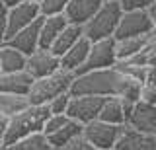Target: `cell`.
<instances>
[{
	"label": "cell",
	"mask_w": 156,
	"mask_h": 150,
	"mask_svg": "<svg viewBox=\"0 0 156 150\" xmlns=\"http://www.w3.org/2000/svg\"><path fill=\"white\" fill-rule=\"evenodd\" d=\"M131 78L123 76L115 66L109 68H100V70H90L76 74L70 86L72 96H121L127 88Z\"/></svg>",
	"instance_id": "cell-1"
},
{
	"label": "cell",
	"mask_w": 156,
	"mask_h": 150,
	"mask_svg": "<svg viewBox=\"0 0 156 150\" xmlns=\"http://www.w3.org/2000/svg\"><path fill=\"white\" fill-rule=\"evenodd\" d=\"M49 115L51 113H49L47 105H27L20 113L12 115L6 123L4 133H2L4 146H10V144L18 142L23 137H29L33 133H41Z\"/></svg>",
	"instance_id": "cell-2"
},
{
	"label": "cell",
	"mask_w": 156,
	"mask_h": 150,
	"mask_svg": "<svg viewBox=\"0 0 156 150\" xmlns=\"http://www.w3.org/2000/svg\"><path fill=\"white\" fill-rule=\"evenodd\" d=\"M72 80H74V72L65 70V68H57L53 74L33 80L31 88H29L27 96H26L27 103L29 105H47L53 98L70 92Z\"/></svg>",
	"instance_id": "cell-3"
},
{
	"label": "cell",
	"mask_w": 156,
	"mask_h": 150,
	"mask_svg": "<svg viewBox=\"0 0 156 150\" xmlns=\"http://www.w3.org/2000/svg\"><path fill=\"white\" fill-rule=\"evenodd\" d=\"M121 4L119 2H104L94 16L82 26V33L90 41H100L105 37H113L117 23L121 20Z\"/></svg>",
	"instance_id": "cell-4"
},
{
	"label": "cell",
	"mask_w": 156,
	"mask_h": 150,
	"mask_svg": "<svg viewBox=\"0 0 156 150\" xmlns=\"http://www.w3.org/2000/svg\"><path fill=\"white\" fill-rule=\"evenodd\" d=\"M123 127L125 125H111L105 121L94 119L82 127V134L90 140V144L96 150H111L115 146L119 134L123 133Z\"/></svg>",
	"instance_id": "cell-5"
},
{
	"label": "cell",
	"mask_w": 156,
	"mask_h": 150,
	"mask_svg": "<svg viewBox=\"0 0 156 150\" xmlns=\"http://www.w3.org/2000/svg\"><path fill=\"white\" fill-rule=\"evenodd\" d=\"M117 62V55H115V39L113 37H105L100 41H92L90 45V53H88L86 62L80 66L76 74L82 72H90V70H100V68H109Z\"/></svg>",
	"instance_id": "cell-6"
},
{
	"label": "cell",
	"mask_w": 156,
	"mask_h": 150,
	"mask_svg": "<svg viewBox=\"0 0 156 150\" xmlns=\"http://www.w3.org/2000/svg\"><path fill=\"white\" fill-rule=\"evenodd\" d=\"M152 27H154V23L146 10H129V12L121 14V20L113 33V39L121 41V39H127V37L148 35L152 31Z\"/></svg>",
	"instance_id": "cell-7"
},
{
	"label": "cell",
	"mask_w": 156,
	"mask_h": 150,
	"mask_svg": "<svg viewBox=\"0 0 156 150\" xmlns=\"http://www.w3.org/2000/svg\"><path fill=\"white\" fill-rule=\"evenodd\" d=\"M105 98L101 96H72L66 107V117L72 121H78L80 125H86L90 121L98 119V113L101 109Z\"/></svg>",
	"instance_id": "cell-8"
},
{
	"label": "cell",
	"mask_w": 156,
	"mask_h": 150,
	"mask_svg": "<svg viewBox=\"0 0 156 150\" xmlns=\"http://www.w3.org/2000/svg\"><path fill=\"white\" fill-rule=\"evenodd\" d=\"M39 14V4L31 0H23L22 4H16L14 8H8V27H6V41L14 35L16 31L23 30L31 22H35Z\"/></svg>",
	"instance_id": "cell-9"
},
{
	"label": "cell",
	"mask_w": 156,
	"mask_h": 150,
	"mask_svg": "<svg viewBox=\"0 0 156 150\" xmlns=\"http://www.w3.org/2000/svg\"><path fill=\"white\" fill-rule=\"evenodd\" d=\"M57 68H61V61L49 49H35L31 55L26 57V70L33 80L53 74Z\"/></svg>",
	"instance_id": "cell-10"
},
{
	"label": "cell",
	"mask_w": 156,
	"mask_h": 150,
	"mask_svg": "<svg viewBox=\"0 0 156 150\" xmlns=\"http://www.w3.org/2000/svg\"><path fill=\"white\" fill-rule=\"evenodd\" d=\"M113 150H156V134L140 133V131L125 125Z\"/></svg>",
	"instance_id": "cell-11"
},
{
	"label": "cell",
	"mask_w": 156,
	"mask_h": 150,
	"mask_svg": "<svg viewBox=\"0 0 156 150\" xmlns=\"http://www.w3.org/2000/svg\"><path fill=\"white\" fill-rule=\"evenodd\" d=\"M125 125L133 127L140 133L156 134V105H148L143 101H135Z\"/></svg>",
	"instance_id": "cell-12"
},
{
	"label": "cell",
	"mask_w": 156,
	"mask_h": 150,
	"mask_svg": "<svg viewBox=\"0 0 156 150\" xmlns=\"http://www.w3.org/2000/svg\"><path fill=\"white\" fill-rule=\"evenodd\" d=\"M41 22H43V16H39L35 22H31L23 30L16 31L6 43L14 49H18L20 53H23L26 57L31 55L35 49H39V27H41Z\"/></svg>",
	"instance_id": "cell-13"
},
{
	"label": "cell",
	"mask_w": 156,
	"mask_h": 150,
	"mask_svg": "<svg viewBox=\"0 0 156 150\" xmlns=\"http://www.w3.org/2000/svg\"><path fill=\"white\" fill-rule=\"evenodd\" d=\"M101 4H104V0H68L65 8V18L68 20V23L84 26L100 10Z\"/></svg>",
	"instance_id": "cell-14"
},
{
	"label": "cell",
	"mask_w": 156,
	"mask_h": 150,
	"mask_svg": "<svg viewBox=\"0 0 156 150\" xmlns=\"http://www.w3.org/2000/svg\"><path fill=\"white\" fill-rule=\"evenodd\" d=\"M33 78L26 70L20 72H0V94L27 96Z\"/></svg>",
	"instance_id": "cell-15"
},
{
	"label": "cell",
	"mask_w": 156,
	"mask_h": 150,
	"mask_svg": "<svg viewBox=\"0 0 156 150\" xmlns=\"http://www.w3.org/2000/svg\"><path fill=\"white\" fill-rule=\"evenodd\" d=\"M90 45H92V41L88 39V37L82 35L80 39H78L74 45H72L70 49H68L65 55L61 57V59H58V61H61V68L70 70V72H76L86 62L88 53H90Z\"/></svg>",
	"instance_id": "cell-16"
},
{
	"label": "cell",
	"mask_w": 156,
	"mask_h": 150,
	"mask_svg": "<svg viewBox=\"0 0 156 150\" xmlns=\"http://www.w3.org/2000/svg\"><path fill=\"white\" fill-rule=\"evenodd\" d=\"M68 20L65 14H57V16H43L41 27H39V49H49L57 35L66 27Z\"/></svg>",
	"instance_id": "cell-17"
},
{
	"label": "cell",
	"mask_w": 156,
	"mask_h": 150,
	"mask_svg": "<svg viewBox=\"0 0 156 150\" xmlns=\"http://www.w3.org/2000/svg\"><path fill=\"white\" fill-rule=\"evenodd\" d=\"M82 35H84V33H82V26L66 23V27L57 35V39L53 41V45L49 47V51H51L55 57H58V59H61V57L65 55V53L70 49V47L74 45V43L80 39Z\"/></svg>",
	"instance_id": "cell-18"
},
{
	"label": "cell",
	"mask_w": 156,
	"mask_h": 150,
	"mask_svg": "<svg viewBox=\"0 0 156 150\" xmlns=\"http://www.w3.org/2000/svg\"><path fill=\"white\" fill-rule=\"evenodd\" d=\"M98 119L111 123V125H125V111H123L119 96H109V98L104 99L101 109L98 113Z\"/></svg>",
	"instance_id": "cell-19"
},
{
	"label": "cell",
	"mask_w": 156,
	"mask_h": 150,
	"mask_svg": "<svg viewBox=\"0 0 156 150\" xmlns=\"http://www.w3.org/2000/svg\"><path fill=\"white\" fill-rule=\"evenodd\" d=\"M26 68V55L8 43L0 45V70L2 72H20Z\"/></svg>",
	"instance_id": "cell-20"
},
{
	"label": "cell",
	"mask_w": 156,
	"mask_h": 150,
	"mask_svg": "<svg viewBox=\"0 0 156 150\" xmlns=\"http://www.w3.org/2000/svg\"><path fill=\"white\" fill-rule=\"evenodd\" d=\"M82 127L84 125H80L78 121H72V119H68L65 125H62L58 131H55V133H51L49 134V142H51V146L58 150V148H62L66 142H70L74 137H78V134H82Z\"/></svg>",
	"instance_id": "cell-21"
},
{
	"label": "cell",
	"mask_w": 156,
	"mask_h": 150,
	"mask_svg": "<svg viewBox=\"0 0 156 150\" xmlns=\"http://www.w3.org/2000/svg\"><path fill=\"white\" fill-rule=\"evenodd\" d=\"M148 35H139V37H127V39L115 41V55L117 61H127L131 57H135L136 53H140L144 49Z\"/></svg>",
	"instance_id": "cell-22"
},
{
	"label": "cell",
	"mask_w": 156,
	"mask_h": 150,
	"mask_svg": "<svg viewBox=\"0 0 156 150\" xmlns=\"http://www.w3.org/2000/svg\"><path fill=\"white\" fill-rule=\"evenodd\" d=\"M27 98L26 96H16V94H0V115L4 117H12L20 113L22 109L27 107Z\"/></svg>",
	"instance_id": "cell-23"
},
{
	"label": "cell",
	"mask_w": 156,
	"mask_h": 150,
	"mask_svg": "<svg viewBox=\"0 0 156 150\" xmlns=\"http://www.w3.org/2000/svg\"><path fill=\"white\" fill-rule=\"evenodd\" d=\"M14 150H55L49 142V138L43 133H33L29 137H23L22 140L10 144Z\"/></svg>",
	"instance_id": "cell-24"
},
{
	"label": "cell",
	"mask_w": 156,
	"mask_h": 150,
	"mask_svg": "<svg viewBox=\"0 0 156 150\" xmlns=\"http://www.w3.org/2000/svg\"><path fill=\"white\" fill-rule=\"evenodd\" d=\"M113 66L123 76H127V78H131V80H136V82H140V84L146 80V70H148V66H139V65H133V62H129V61H117Z\"/></svg>",
	"instance_id": "cell-25"
},
{
	"label": "cell",
	"mask_w": 156,
	"mask_h": 150,
	"mask_svg": "<svg viewBox=\"0 0 156 150\" xmlns=\"http://www.w3.org/2000/svg\"><path fill=\"white\" fill-rule=\"evenodd\" d=\"M68 0H41L39 2V14L41 16H57V14H65Z\"/></svg>",
	"instance_id": "cell-26"
},
{
	"label": "cell",
	"mask_w": 156,
	"mask_h": 150,
	"mask_svg": "<svg viewBox=\"0 0 156 150\" xmlns=\"http://www.w3.org/2000/svg\"><path fill=\"white\" fill-rule=\"evenodd\" d=\"M68 101H70V92H66V94H61V96H57V98H53V99L47 103L49 113H53V115H62V113H65V115H66Z\"/></svg>",
	"instance_id": "cell-27"
},
{
	"label": "cell",
	"mask_w": 156,
	"mask_h": 150,
	"mask_svg": "<svg viewBox=\"0 0 156 150\" xmlns=\"http://www.w3.org/2000/svg\"><path fill=\"white\" fill-rule=\"evenodd\" d=\"M66 121H68V117H66L65 113H62V115H53V113H51V115L47 117L45 125H43V131H41V133L45 134V137H49L51 133H55V131L61 129L62 125L66 123Z\"/></svg>",
	"instance_id": "cell-28"
},
{
	"label": "cell",
	"mask_w": 156,
	"mask_h": 150,
	"mask_svg": "<svg viewBox=\"0 0 156 150\" xmlns=\"http://www.w3.org/2000/svg\"><path fill=\"white\" fill-rule=\"evenodd\" d=\"M139 101L148 105H156V88L148 82H143L139 88Z\"/></svg>",
	"instance_id": "cell-29"
},
{
	"label": "cell",
	"mask_w": 156,
	"mask_h": 150,
	"mask_svg": "<svg viewBox=\"0 0 156 150\" xmlns=\"http://www.w3.org/2000/svg\"><path fill=\"white\" fill-rule=\"evenodd\" d=\"M58 150H96V148L90 144V140L84 134H78V137H74L70 142H66L65 146L58 148Z\"/></svg>",
	"instance_id": "cell-30"
},
{
	"label": "cell",
	"mask_w": 156,
	"mask_h": 150,
	"mask_svg": "<svg viewBox=\"0 0 156 150\" xmlns=\"http://www.w3.org/2000/svg\"><path fill=\"white\" fill-rule=\"evenodd\" d=\"M152 2H154V0H119L121 10H123V12H129V10H148Z\"/></svg>",
	"instance_id": "cell-31"
},
{
	"label": "cell",
	"mask_w": 156,
	"mask_h": 150,
	"mask_svg": "<svg viewBox=\"0 0 156 150\" xmlns=\"http://www.w3.org/2000/svg\"><path fill=\"white\" fill-rule=\"evenodd\" d=\"M6 27H8V8L0 4V45L6 43Z\"/></svg>",
	"instance_id": "cell-32"
},
{
	"label": "cell",
	"mask_w": 156,
	"mask_h": 150,
	"mask_svg": "<svg viewBox=\"0 0 156 150\" xmlns=\"http://www.w3.org/2000/svg\"><path fill=\"white\" fill-rule=\"evenodd\" d=\"M144 82H148V84H152L154 88H156V66H148V70H146V80Z\"/></svg>",
	"instance_id": "cell-33"
},
{
	"label": "cell",
	"mask_w": 156,
	"mask_h": 150,
	"mask_svg": "<svg viewBox=\"0 0 156 150\" xmlns=\"http://www.w3.org/2000/svg\"><path fill=\"white\" fill-rule=\"evenodd\" d=\"M146 12H148V16H150V20H152V23L156 26V0H154L152 4H150V8H148Z\"/></svg>",
	"instance_id": "cell-34"
},
{
	"label": "cell",
	"mask_w": 156,
	"mask_h": 150,
	"mask_svg": "<svg viewBox=\"0 0 156 150\" xmlns=\"http://www.w3.org/2000/svg\"><path fill=\"white\" fill-rule=\"evenodd\" d=\"M23 0H0V4H4L6 8H14L16 4H22Z\"/></svg>",
	"instance_id": "cell-35"
},
{
	"label": "cell",
	"mask_w": 156,
	"mask_h": 150,
	"mask_svg": "<svg viewBox=\"0 0 156 150\" xmlns=\"http://www.w3.org/2000/svg\"><path fill=\"white\" fill-rule=\"evenodd\" d=\"M2 146H4V140H2V133H0V150H2Z\"/></svg>",
	"instance_id": "cell-36"
},
{
	"label": "cell",
	"mask_w": 156,
	"mask_h": 150,
	"mask_svg": "<svg viewBox=\"0 0 156 150\" xmlns=\"http://www.w3.org/2000/svg\"><path fill=\"white\" fill-rule=\"evenodd\" d=\"M2 150H14L12 146H2Z\"/></svg>",
	"instance_id": "cell-37"
},
{
	"label": "cell",
	"mask_w": 156,
	"mask_h": 150,
	"mask_svg": "<svg viewBox=\"0 0 156 150\" xmlns=\"http://www.w3.org/2000/svg\"><path fill=\"white\" fill-rule=\"evenodd\" d=\"M150 33H152V35H156V26L152 27V31H150Z\"/></svg>",
	"instance_id": "cell-38"
},
{
	"label": "cell",
	"mask_w": 156,
	"mask_h": 150,
	"mask_svg": "<svg viewBox=\"0 0 156 150\" xmlns=\"http://www.w3.org/2000/svg\"><path fill=\"white\" fill-rule=\"evenodd\" d=\"M104 2H119V0H104Z\"/></svg>",
	"instance_id": "cell-39"
},
{
	"label": "cell",
	"mask_w": 156,
	"mask_h": 150,
	"mask_svg": "<svg viewBox=\"0 0 156 150\" xmlns=\"http://www.w3.org/2000/svg\"><path fill=\"white\" fill-rule=\"evenodd\" d=\"M31 2H37V4H39V2H41V0H31Z\"/></svg>",
	"instance_id": "cell-40"
},
{
	"label": "cell",
	"mask_w": 156,
	"mask_h": 150,
	"mask_svg": "<svg viewBox=\"0 0 156 150\" xmlns=\"http://www.w3.org/2000/svg\"><path fill=\"white\" fill-rule=\"evenodd\" d=\"M0 72H2V70H0Z\"/></svg>",
	"instance_id": "cell-41"
},
{
	"label": "cell",
	"mask_w": 156,
	"mask_h": 150,
	"mask_svg": "<svg viewBox=\"0 0 156 150\" xmlns=\"http://www.w3.org/2000/svg\"><path fill=\"white\" fill-rule=\"evenodd\" d=\"M111 150H113V148H111Z\"/></svg>",
	"instance_id": "cell-42"
}]
</instances>
